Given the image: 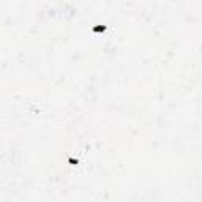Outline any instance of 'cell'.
Instances as JSON below:
<instances>
[{"mask_svg": "<svg viewBox=\"0 0 202 202\" xmlns=\"http://www.w3.org/2000/svg\"><path fill=\"white\" fill-rule=\"evenodd\" d=\"M68 161H70V163H71V164H77V159H73V158H70Z\"/></svg>", "mask_w": 202, "mask_h": 202, "instance_id": "cell-2", "label": "cell"}, {"mask_svg": "<svg viewBox=\"0 0 202 202\" xmlns=\"http://www.w3.org/2000/svg\"><path fill=\"white\" fill-rule=\"evenodd\" d=\"M106 28H107L106 25H96V27H93V28H92V32H93V33H104V32H106Z\"/></svg>", "mask_w": 202, "mask_h": 202, "instance_id": "cell-1", "label": "cell"}]
</instances>
